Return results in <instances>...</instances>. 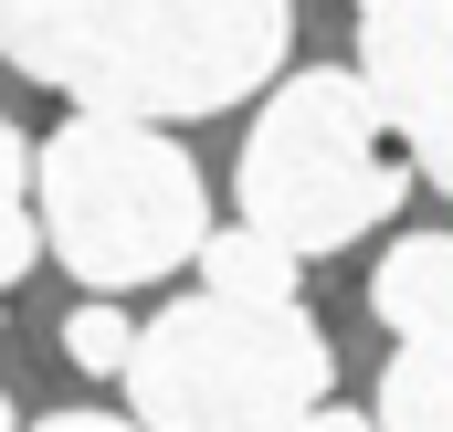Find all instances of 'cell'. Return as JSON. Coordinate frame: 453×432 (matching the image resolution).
I'll use <instances>...</instances> for the list:
<instances>
[{
  "instance_id": "1",
  "label": "cell",
  "mask_w": 453,
  "mask_h": 432,
  "mask_svg": "<svg viewBox=\"0 0 453 432\" xmlns=\"http://www.w3.org/2000/svg\"><path fill=\"white\" fill-rule=\"evenodd\" d=\"M11 74L96 116H222L296 53V0H0Z\"/></svg>"
},
{
  "instance_id": "2",
  "label": "cell",
  "mask_w": 453,
  "mask_h": 432,
  "mask_svg": "<svg viewBox=\"0 0 453 432\" xmlns=\"http://www.w3.org/2000/svg\"><path fill=\"white\" fill-rule=\"evenodd\" d=\"M32 232L74 285L127 296V285H158L201 253L211 190H201V158L169 127L74 106L32 148Z\"/></svg>"
},
{
  "instance_id": "3",
  "label": "cell",
  "mask_w": 453,
  "mask_h": 432,
  "mask_svg": "<svg viewBox=\"0 0 453 432\" xmlns=\"http://www.w3.org/2000/svg\"><path fill=\"white\" fill-rule=\"evenodd\" d=\"M127 422L137 432H285L306 401L338 390L327 327L296 306H242V296H180L127 337Z\"/></svg>"
},
{
  "instance_id": "4",
  "label": "cell",
  "mask_w": 453,
  "mask_h": 432,
  "mask_svg": "<svg viewBox=\"0 0 453 432\" xmlns=\"http://www.w3.org/2000/svg\"><path fill=\"white\" fill-rule=\"evenodd\" d=\"M401 158H390V127L369 106V85L348 74V64H306V74H285L264 116H253V137H242V158H232V190H242V221L264 232V243H285L296 264H317V253H348L358 232H380V221L401 212Z\"/></svg>"
},
{
  "instance_id": "5",
  "label": "cell",
  "mask_w": 453,
  "mask_h": 432,
  "mask_svg": "<svg viewBox=\"0 0 453 432\" xmlns=\"http://www.w3.org/2000/svg\"><path fill=\"white\" fill-rule=\"evenodd\" d=\"M380 127H401L411 169L453 180V0H358V64Z\"/></svg>"
},
{
  "instance_id": "6",
  "label": "cell",
  "mask_w": 453,
  "mask_h": 432,
  "mask_svg": "<svg viewBox=\"0 0 453 432\" xmlns=\"http://www.w3.org/2000/svg\"><path fill=\"white\" fill-rule=\"evenodd\" d=\"M369 317L390 337H443L453 327V243L443 232H401L369 264Z\"/></svg>"
},
{
  "instance_id": "7",
  "label": "cell",
  "mask_w": 453,
  "mask_h": 432,
  "mask_svg": "<svg viewBox=\"0 0 453 432\" xmlns=\"http://www.w3.org/2000/svg\"><path fill=\"white\" fill-rule=\"evenodd\" d=\"M201 296H242V306H296V285H306V264L285 253V243H264L253 221H232V232H201Z\"/></svg>"
},
{
  "instance_id": "8",
  "label": "cell",
  "mask_w": 453,
  "mask_h": 432,
  "mask_svg": "<svg viewBox=\"0 0 453 432\" xmlns=\"http://www.w3.org/2000/svg\"><path fill=\"white\" fill-rule=\"evenodd\" d=\"M369 432H453V369H443V337H401V359L380 369Z\"/></svg>"
},
{
  "instance_id": "9",
  "label": "cell",
  "mask_w": 453,
  "mask_h": 432,
  "mask_svg": "<svg viewBox=\"0 0 453 432\" xmlns=\"http://www.w3.org/2000/svg\"><path fill=\"white\" fill-rule=\"evenodd\" d=\"M42 264V232H32V137L0 116V285H21Z\"/></svg>"
},
{
  "instance_id": "10",
  "label": "cell",
  "mask_w": 453,
  "mask_h": 432,
  "mask_svg": "<svg viewBox=\"0 0 453 432\" xmlns=\"http://www.w3.org/2000/svg\"><path fill=\"white\" fill-rule=\"evenodd\" d=\"M127 337H137V327L96 296V306H74V317H64V359H74V369H96V380H116V369H127Z\"/></svg>"
},
{
  "instance_id": "11",
  "label": "cell",
  "mask_w": 453,
  "mask_h": 432,
  "mask_svg": "<svg viewBox=\"0 0 453 432\" xmlns=\"http://www.w3.org/2000/svg\"><path fill=\"white\" fill-rule=\"evenodd\" d=\"M285 432H369V412H348V401H306Z\"/></svg>"
},
{
  "instance_id": "12",
  "label": "cell",
  "mask_w": 453,
  "mask_h": 432,
  "mask_svg": "<svg viewBox=\"0 0 453 432\" xmlns=\"http://www.w3.org/2000/svg\"><path fill=\"white\" fill-rule=\"evenodd\" d=\"M32 432H137L127 412H53V422H32Z\"/></svg>"
},
{
  "instance_id": "13",
  "label": "cell",
  "mask_w": 453,
  "mask_h": 432,
  "mask_svg": "<svg viewBox=\"0 0 453 432\" xmlns=\"http://www.w3.org/2000/svg\"><path fill=\"white\" fill-rule=\"evenodd\" d=\"M0 432H21V422H11V390H0Z\"/></svg>"
}]
</instances>
